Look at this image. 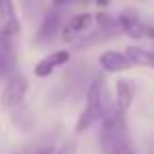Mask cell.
I'll return each instance as SVG.
<instances>
[{
	"instance_id": "1",
	"label": "cell",
	"mask_w": 154,
	"mask_h": 154,
	"mask_svg": "<svg viewBox=\"0 0 154 154\" xmlns=\"http://www.w3.org/2000/svg\"><path fill=\"white\" fill-rule=\"evenodd\" d=\"M99 146H101V154H135L133 137L127 127V114L116 110L114 106L108 112V116L101 120Z\"/></svg>"
},
{
	"instance_id": "2",
	"label": "cell",
	"mask_w": 154,
	"mask_h": 154,
	"mask_svg": "<svg viewBox=\"0 0 154 154\" xmlns=\"http://www.w3.org/2000/svg\"><path fill=\"white\" fill-rule=\"evenodd\" d=\"M112 110L110 106V97H108V87H106V80L103 78H95L87 91V101H85V108L76 120V127L74 131L76 133H85L87 129H91L95 122L103 120L108 116V112Z\"/></svg>"
},
{
	"instance_id": "3",
	"label": "cell",
	"mask_w": 154,
	"mask_h": 154,
	"mask_svg": "<svg viewBox=\"0 0 154 154\" xmlns=\"http://www.w3.org/2000/svg\"><path fill=\"white\" fill-rule=\"evenodd\" d=\"M21 26L17 17L2 21L0 26V76L13 74L17 66V42H19Z\"/></svg>"
},
{
	"instance_id": "4",
	"label": "cell",
	"mask_w": 154,
	"mask_h": 154,
	"mask_svg": "<svg viewBox=\"0 0 154 154\" xmlns=\"http://www.w3.org/2000/svg\"><path fill=\"white\" fill-rule=\"evenodd\" d=\"M28 78L23 74H13L9 78V82L5 85L2 93H0V106H2L5 110H15L23 103L26 95H28Z\"/></svg>"
},
{
	"instance_id": "5",
	"label": "cell",
	"mask_w": 154,
	"mask_h": 154,
	"mask_svg": "<svg viewBox=\"0 0 154 154\" xmlns=\"http://www.w3.org/2000/svg\"><path fill=\"white\" fill-rule=\"evenodd\" d=\"M68 59H70V53H68V51H55V53L42 57V59L36 63V68H34V76H38V78H47V76L53 74L57 68L66 66Z\"/></svg>"
},
{
	"instance_id": "6",
	"label": "cell",
	"mask_w": 154,
	"mask_h": 154,
	"mask_svg": "<svg viewBox=\"0 0 154 154\" xmlns=\"http://www.w3.org/2000/svg\"><path fill=\"white\" fill-rule=\"evenodd\" d=\"M99 66H101L106 72L118 74V72H125V70L133 68V61L129 59L127 53H120V51H106V53H101V57H99Z\"/></svg>"
},
{
	"instance_id": "7",
	"label": "cell",
	"mask_w": 154,
	"mask_h": 154,
	"mask_svg": "<svg viewBox=\"0 0 154 154\" xmlns=\"http://www.w3.org/2000/svg\"><path fill=\"white\" fill-rule=\"evenodd\" d=\"M57 28H59V15H57L55 11H49V13L42 17L40 26H38V32H36V42H38V45L51 42V40L55 38Z\"/></svg>"
},
{
	"instance_id": "8",
	"label": "cell",
	"mask_w": 154,
	"mask_h": 154,
	"mask_svg": "<svg viewBox=\"0 0 154 154\" xmlns=\"http://www.w3.org/2000/svg\"><path fill=\"white\" fill-rule=\"evenodd\" d=\"M91 23H93V15H91V13L74 15V17L66 23V28H63V38H66V40H72V38L80 36L82 32H87V30L91 28Z\"/></svg>"
},
{
	"instance_id": "9",
	"label": "cell",
	"mask_w": 154,
	"mask_h": 154,
	"mask_svg": "<svg viewBox=\"0 0 154 154\" xmlns=\"http://www.w3.org/2000/svg\"><path fill=\"white\" fill-rule=\"evenodd\" d=\"M118 26H120V32H125V34L131 36V38H141V36H146V28H148V26H143V23L139 21V17H137L135 13H129V11L118 17Z\"/></svg>"
},
{
	"instance_id": "10",
	"label": "cell",
	"mask_w": 154,
	"mask_h": 154,
	"mask_svg": "<svg viewBox=\"0 0 154 154\" xmlns=\"http://www.w3.org/2000/svg\"><path fill=\"white\" fill-rule=\"evenodd\" d=\"M133 97H135V89H133V85H131L129 80L120 78V80L116 82V103H114V108L127 114V110H129L131 103H133Z\"/></svg>"
},
{
	"instance_id": "11",
	"label": "cell",
	"mask_w": 154,
	"mask_h": 154,
	"mask_svg": "<svg viewBox=\"0 0 154 154\" xmlns=\"http://www.w3.org/2000/svg\"><path fill=\"white\" fill-rule=\"evenodd\" d=\"M125 53L129 55V59L133 61V66L154 68V51H148V49H141V47H129Z\"/></svg>"
},
{
	"instance_id": "12",
	"label": "cell",
	"mask_w": 154,
	"mask_h": 154,
	"mask_svg": "<svg viewBox=\"0 0 154 154\" xmlns=\"http://www.w3.org/2000/svg\"><path fill=\"white\" fill-rule=\"evenodd\" d=\"M11 17H15L13 0H0V19H2V21H9Z\"/></svg>"
},
{
	"instance_id": "13",
	"label": "cell",
	"mask_w": 154,
	"mask_h": 154,
	"mask_svg": "<svg viewBox=\"0 0 154 154\" xmlns=\"http://www.w3.org/2000/svg\"><path fill=\"white\" fill-rule=\"evenodd\" d=\"M21 2V9L26 11V15H36L40 9H42V0H19Z\"/></svg>"
},
{
	"instance_id": "14",
	"label": "cell",
	"mask_w": 154,
	"mask_h": 154,
	"mask_svg": "<svg viewBox=\"0 0 154 154\" xmlns=\"http://www.w3.org/2000/svg\"><path fill=\"white\" fill-rule=\"evenodd\" d=\"M53 154H76V143H74L72 139H68V141H63L61 146H57V148L53 150Z\"/></svg>"
},
{
	"instance_id": "15",
	"label": "cell",
	"mask_w": 154,
	"mask_h": 154,
	"mask_svg": "<svg viewBox=\"0 0 154 154\" xmlns=\"http://www.w3.org/2000/svg\"><path fill=\"white\" fill-rule=\"evenodd\" d=\"M146 36L148 38H154V26H148L146 28Z\"/></svg>"
},
{
	"instance_id": "16",
	"label": "cell",
	"mask_w": 154,
	"mask_h": 154,
	"mask_svg": "<svg viewBox=\"0 0 154 154\" xmlns=\"http://www.w3.org/2000/svg\"><path fill=\"white\" fill-rule=\"evenodd\" d=\"M66 2H70V0H53V5H55V7H59V5H66Z\"/></svg>"
},
{
	"instance_id": "17",
	"label": "cell",
	"mask_w": 154,
	"mask_h": 154,
	"mask_svg": "<svg viewBox=\"0 0 154 154\" xmlns=\"http://www.w3.org/2000/svg\"><path fill=\"white\" fill-rule=\"evenodd\" d=\"M97 5H101V7H106V5H110V0H97Z\"/></svg>"
}]
</instances>
